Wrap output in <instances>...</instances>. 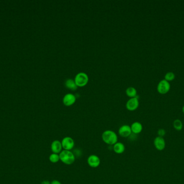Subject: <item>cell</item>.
<instances>
[{
    "mask_svg": "<svg viewBox=\"0 0 184 184\" xmlns=\"http://www.w3.org/2000/svg\"><path fill=\"white\" fill-rule=\"evenodd\" d=\"M153 145L157 150L162 151L165 149L166 147V142L163 137L157 136L154 139Z\"/></svg>",
    "mask_w": 184,
    "mask_h": 184,
    "instance_id": "52a82bcc",
    "label": "cell"
},
{
    "mask_svg": "<svg viewBox=\"0 0 184 184\" xmlns=\"http://www.w3.org/2000/svg\"><path fill=\"white\" fill-rule=\"evenodd\" d=\"M51 184H62L59 181H58L57 180H54L52 182H51Z\"/></svg>",
    "mask_w": 184,
    "mask_h": 184,
    "instance_id": "ffe728a7",
    "label": "cell"
},
{
    "mask_svg": "<svg viewBox=\"0 0 184 184\" xmlns=\"http://www.w3.org/2000/svg\"><path fill=\"white\" fill-rule=\"evenodd\" d=\"M166 131L164 129H160L158 130L157 131V134L158 136L161 137H164L166 135Z\"/></svg>",
    "mask_w": 184,
    "mask_h": 184,
    "instance_id": "d6986e66",
    "label": "cell"
},
{
    "mask_svg": "<svg viewBox=\"0 0 184 184\" xmlns=\"http://www.w3.org/2000/svg\"><path fill=\"white\" fill-rule=\"evenodd\" d=\"M65 85L66 88L69 89L72 91H75L78 89V86L74 81V80L72 79H67L65 82Z\"/></svg>",
    "mask_w": 184,
    "mask_h": 184,
    "instance_id": "4fadbf2b",
    "label": "cell"
},
{
    "mask_svg": "<svg viewBox=\"0 0 184 184\" xmlns=\"http://www.w3.org/2000/svg\"><path fill=\"white\" fill-rule=\"evenodd\" d=\"M51 149L53 153L59 154L62 151V142L58 140L53 141L51 145Z\"/></svg>",
    "mask_w": 184,
    "mask_h": 184,
    "instance_id": "8fae6325",
    "label": "cell"
},
{
    "mask_svg": "<svg viewBox=\"0 0 184 184\" xmlns=\"http://www.w3.org/2000/svg\"><path fill=\"white\" fill-rule=\"evenodd\" d=\"M102 139L103 142L110 145H114L118 141L117 134L112 130H106L103 132Z\"/></svg>",
    "mask_w": 184,
    "mask_h": 184,
    "instance_id": "6da1fadb",
    "label": "cell"
},
{
    "mask_svg": "<svg viewBox=\"0 0 184 184\" xmlns=\"http://www.w3.org/2000/svg\"><path fill=\"white\" fill-rule=\"evenodd\" d=\"M125 149L124 144L121 142H117L113 145V150L117 154H122Z\"/></svg>",
    "mask_w": 184,
    "mask_h": 184,
    "instance_id": "5bb4252c",
    "label": "cell"
},
{
    "mask_svg": "<svg viewBox=\"0 0 184 184\" xmlns=\"http://www.w3.org/2000/svg\"><path fill=\"white\" fill-rule=\"evenodd\" d=\"M182 113H183L184 114V105L183 106L182 108Z\"/></svg>",
    "mask_w": 184,
    "mask_h": 184,
    "instance_id": "7402d4cb",
    "label": "cell"
},
{
    "mask_svg": "<svg viewBox=\"0 0 184 184\" xmlns=\"http://www.w3.org/2000/svg\"><path fill=\"white\" fill-rule=\"evenodd\" d=\"M175 78V74L172 72H168L165 75V79L167 82L172 81Z\"/></svg>",
    "mask_w": 184,
    "mask_h": 184,
    "instance_id": "ac0fdd59",
    "label": "cell"
},
{
    "mask_svg": "<svg viewBox=\"0 0 184 184\" xmlns=\"http://www.w3.org/2000/svg\"><path fill=\"white\" fill-rule=\"evenodd\" d=\"M75 102H76V97L74 95L71 93L66 94L62 99L63 104L66 106H72L75 103Z\"/></svg>",
    "mask_w": 184,
    "mask_h": 184,
    "instance_id": "9c48e42d",
    "label": "cell"
},
{
    "mask_svg": "<svg viewBox=\"0 0 184 184\" xmlns=\"http://www.w3.org/2000/svg\"><path fill=\"white\" fill-rule=\"evenodd\" d=\"M60 160L66 165H71L75 160V157L71 151L62 150L59 154Z\"/></svg>",
    "mask_w": 184,
    "mask_h": 184,
    "instance_id": "7a4b0ae2",
    "label": "cell"
},
{
    "mask_svg": "<svg viewBox=\"0 0 184 184\" xmlns=\"http://www.w3.org/2000/svg\"><path fill=\"white\" fill-rule=\"evenodd\" d=\"M62 149L65 150L71 151L75 146L73 139L70 137H65L62 141Z\"/></svg>",
    "mask_w": 184,
    "mask_h": 184,
    "instance_id": "277c9868",
    "label": "cell"
},
{
    "mask_svg": "<svg viewBox=\"0 0 184 184\" xmlns=\"http://www.w3.org/2000/svg\"><path fill=\"white\" fill-rule=\"evenodd\" d=\"M126 108L128 110L130 111H134L136 110L139 106V98L137 96L134 98H131L127 101L126 105Z\"/></svg>",
    "mask_w": 184,
    "mask_h": 184,
    "instance_id": "8992f818",
    "label": "cell"
},
{
    "mask_svg": "<svg viewBox=\"0 0 184 184\" xmlns=\"http://www.w3.org/2000/svg\"><path fill=\"white\" fill-rule=\"evenodd\" d=\"M170 88L171 85L170 83L165 79H163L159 82L157 89L159 93L164 95L170 91Z\"/></svg>",
    "mask_w": 184,
    "mask_h": 184,
    "instance_id": "5b68a950",
    "label": "cell"
},
{
    "mask_svg": "<svg viewBox=\"0 0 184 184\" xmlns=\"http://www.w3.org/2000/svg\"><path fill=\"white\" fill-rule=\"evenodd\" d=\"M87 163L90 167L96 168L99 167L101 164V160L98 155L92 154L87 158Z\"/></svg>",
    "mask_w": 184,
    "mask_h": 184,
    "instance_id": "ba28073f",
    "label": "cell"
},
{
    "mask_svg": "<svg viewBox=\"0 0 184 184\" xmlns=\"http://www.w3.org/2000/svg\"><path fill=\"white\" fill-rule=\"evenodd\" d=\"M49 160L51 163H57L60 160V157L59 154L56 153H52L49 156Z\"/></svg>",
    "mask_w": 184,
    "mask_h": 184,
    "instance_id": "e0dca14e",
    "label": "cell"
},
{
    "mask_svg": "<svg viewBox=\"0 0 184 184\" xmlns=\"http://www.w3.org/2000/svg\"><path fill=\"white\" fill-rule=\"evenodd\" d=\"M173 126L176 130L177 131H181L183 128V124L182 121L179 119L175 120L173 123Z\"/></svg>",
    "mask_w": 184,
    "mask_h": 184,
    "instance_id": "2e32d148",
    "label": "cell"
},
{
    "mask_svg": "<svg viewBox=\"0 0 184 184\" xmlns=\"http://www.w3.org/2000/svg\"><path fill=\"white\" fill-rule=\"evenodd\" d=\"M41 184H51V182L48 180H44V181L42 182Z\"/></svg>",
    "mask_w": 184,
    "mask_h": 184,
    "instance_id": "44dd1931",
    "label": "cell"
},
{
    "mask_svg": "<svg viewBox=\"0 0 184 184\" xmlns=\"http://www.w3.org/2000/svg\"><path fill=\"white\" fill-rule=\"evenodd\" d=\"M74 80L78 87L82 88L86 86L89 83V76L85 72H80L76 75Z\"/></svg>",
    "mask_w": 184,
    "mask_h": 184,
    "instance_id": "3957f363",
    "label": "cell"
},
{
    "mask_svg": "<svg viewBox=\"0 0 184 184\" xmlns=\"http://www.w3.org/2000/svg\"><path fill=\"white\" fill-rule=\"evenodd\" d=\"M132 133L134 134H140L143 130V126L141 123L135 122L133 123L131 125Z\"/></svg>",
    "mask_w": 184,
    "mask_h": 184,
    "instance_id": "7c38bea8",
    "label": "cell"
},
{
    "mask_svg": "<svg viewBox=\"0 0 184 184\" xmlns=\"http://www.w3.org/2000/svg\"><path fill=\"white\" fill-rule=\"evenodd\" d=\"M125 93L127 96L129 97L130 98H134L136 97L137 95V92L136 89L132 87V86H130L129 88L126 89Z\"/></svg>",
    "mask_w": 184,
    "mask_h": 184,
    "instance_id": "9a60e30c",
    "label": "cell"
},
{
    "mask_svg": "<svg viewBox=\"0 0 184 184\" xmlns=\"http://www.w3.org/2000/svg\"><path fill=\"white\" fill-rule=\"evenodd\" d=\"M119 134L120 136L123 138H127L131 136L132 134L131 127L128 125H123L120 127L119 130Z\"/></svg>",
    "mask_w": 184,
    "mask_h": 184,
    "instance_id": "30bf717a",
    "label": "cell"
}]
</instances>
